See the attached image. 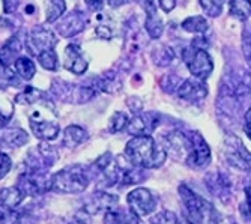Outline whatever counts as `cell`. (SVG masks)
Listing matches in <instances>:
<instances>
[{"mask_svg": "<svg viewBox=\"0 0 251 224\" xmlns=\"http://www.w3.org/2000/svg\"><path fill=\"white\" fill-rule=\"evenodd\" d=\"M176 94L180 100L190 101V102H199L208 97L209 89L204 80H199L196 77H190L182 80L176 89Z\"/></svg>", "mask_w": 251, "mask_h": 224, "instance_id": "4fadbf2b", "label": "cell"}, {"mask_svg": "<svg viewBox=\"0 0 251 224\" xmlns=\"http://www.w3.org/2000/svg\"><path fill=\"white\" fill-rule=\"evenodd\" d=\"M167 155H172L176 160H187L190 152V132L182 131H170L163 136V145Z\"/></svg>", "mask_w": 251, "mask_h": 224, "instance_id": "7c38bea8", "label": "cell"}, {"mask_svg": "<svg viewBox=\"0 0 251 224\" xmlns=\"http://www.w3.org/2000/svg\"><path fill=\"white\" fill-rule=\"evenodd\" d=\"M92 176L89 167L83 164H74L65 167L50 177V193L56 194H81L87 190Z\"/></svg>", "mask_w": 251, "mask_h": 224, "instance_id": "277c9868", "label": "cell"}, {"mask_svg": "<svg viewBox=\"0 0 251 224\" xmlns=\"http://www.w3.org/2000/svg\"><path fill=\"white\" fill-rule=\"evenodd\" d=\"M25 46H26V42H23V39L18 35L9 38L3 44V47L0 49V65L5 66V68L11 66L21 56V51Z\"/></svg>", "mask_w": 251, "mask_h": 224, "instance_id": "ffe728a7", "label": "cell"}, {"mask_svg": "<svg viewBox=\"0 0 251 224\" xmlns=\"http://www.w3.org/2000/svg\"><path fill=\"white\" fill-rule=\"evenodd\" d=\"M95 32H97V35H98L100 38H102V39H110V38H111V30H110L108 27H105V26H98V27L95 29Z\"/></svg>", "mask_w": 251, "mask_h": 224, "instance_id": "60d3db41", "label": "cell"}, {"mask_svg": "<svg viewBox=\"0 0 251 224\" xmlns=\"http://www.w3.org/2000/svg\"><path fill=\"white\" fill-rule=\"evenodd\" d=\"M104 224H146L142 217L135 215L131 209L115 206L104 214Z\"/></svg>", "mask_w": 251, "mask_h": 224, "instance_id": "44dd1931", "label": "cell"}, {"mask_svg": "<svg viewBox=\"0 0 251 224\" xmlns=\"http://www.w3.org/2000/svg\"><path fill=\"white\" fill-rule=\"evenodd\" d=\"M158 5L166 14L172 12L176 6V0H158Z\"/></svg>", "mask_w": 251, "mask_h": 224, "instance_id": "ab89813d", "label": "cell"}, {"mask_svg": "<svg viewBox=\"0 0 251 224\" xmlns=\"http://www.w3.org/2000/svg\"><path fill=\"white\" fill-rule=\"evenodd\" d=\"M25 200H26V197L20 193V190L15 185L0 190V206L18 209V206H21Z\"/></svg>", "mask_w": 251, "mask_h": 224, "instance_id": "603a6c76", "label": "cell"}, {"mask_svg": "<svg viewBox=\"0 0 251 224\" xmlns=\"http://www.w3.org/2000/svg\"><path fill=\"white\" fill-rule=\"evenodd\" d=\"M119 197L116 194L107 193L104 190H97L90 194L87 201L83 205V209H86L90 215H95L98 212H105L111 208L118 206Z\"/></svg>", "mask_w": 251, "mask_h": 224, "instance_id": "9a60e30c", "label": "cell"}, {"mask_svg": "<svg viewBox=\"0 0 251 224\" xmlns=\"http://www.w3.org/2000/svg\"><path fill=\"white\" fill-rule=\"evenodd\" d=\"M245 200L241 205L239 211L242 215H245L247 218H251V187H245Z\"/></svg>", "mask_w": 251, "mask_h": 224, "instance_id": "d590c367", "label": "cell"}, {"mask_svg": "<svg viewBox=\"0 0 251 224\" xmlns=\"http://www.w3.org/2000/svg\"><path fill=\"white\" fill-rule=\"evenodd\" d=\"M63 66L68 71L75 74V75H81L87 71L89 63H87L86 57L83 56L80 46H77V44H70V46L65 49Z\"/></svg>", "mask_w": 251, "mask_h": 224, "instance_id": "ac0fdd59", "label": "cell"}, {"mask_svg": "<svg viewBox=\"0 0 251 224\" xmlns=\"http://www.w3.org/2000/svg\"><path fill=\"white\" fill-rule=\"evenodd\" d=\"M36 108L29 110L27 118L33 136L42 142H51L60 134V125L57 122V113L51 100L44 98L35 104Z\"/></svg>", "mask_w": 251, "mask_h": 224, "instance_id": "7a4b0ae2", "label": "cell"}, {"mask_svg": "<svg viewBox=\"0 0 251 224\" xmlns=\"http://www.w3.org/2000/svg\"><path fill=\"white\" fill-rule=\"evenodd\" d=\"M177 191L185 206L187 220L191 224H221L223 218L209 200L193 191L185 184L179 185Z\"/></svg>", "mask_w": 251, "mask_h": 224, "instance_id": "3957f363", "label": "cell"}, {"mask_svg": "<svg viewBox=\"0 0 251 224\" xmlns=\"http://www.w3.org/2000/svg\"><path fill=\"white\" fill-rule=\"evenodd\" d=\"M212 152L199 131H190V152L185 163L196 170H203L211 164Z\"/></svg>", "mask_w": 251, "mask_h": 224, "instance_id": "9c48e42d", "label": "cell"}, {"mask_svg": "<svg viewBox=\"0 0 251 224\" xmlns=\"http://www.w3.org/2000/svg\"><path fill=\"white\" fill-rule=\"evenodd\" d=\"M128 209H131L135 215L142 218L152 215L158 206V197L145 187H137L126 194Z\"/></svg>", "mask_w": 251, "mask_h": 224, "instance_id": "30bf717a", "label": "cell"}, {"mask_svg": "<svg viewBox=\"0 0 251 224\" xmlns=\"http://www.w3.org/2000/svg\"><path fill=\"white\" fill-rule=\"evenodd\" d=\"M129 122V118L125 111H115V113L111 115V118L108 119V132L110 134H119L122 131L126 129V125Z\"/></svg>", "mask_w": 251, "mask_h": 224, "instance_id": "83f0119b", "label": "cell"}, {"mask_svg": "<svg viewBox=\"0 0 251 224\" xmlns=\"http://www.w3.org/2000/svg\"><path fill=\"white\" fill-rule=\"evenodd\" d=\"M44 98H47V94L42 92L41 89H36V87H26L25 91L21 94H18L15 97V102L17 104H21V105H32Z\"/></svg>", "mask_w": 251, "mask_h": 224, "instance_id": "4316f807", "label": "cell"}, {"mask_svg": "<svg viewBox=\"0 0 251 224\" xmlns=\"http://www.w3.org/2000/svg\"><path fill=\"white\" fill-rule=\"evenodd\" d=\"M182 60H184L191 77H196L199 80L206 81L214 73L212 56L206 49L197 46L196 42L182 51Z\"/></svg>", "mask_w": 251, "mask_h": 224, "instance_id": "5b68a950", "label": "cell"}, {"mask_svg": "<svg viewBox=\"0 0 251 224\" xmlns=\"http://www.w3.org/2000/svg\"><path fill=\"white\" fill-rule=\"evenodd\" d=\"M68 224H92V215H90L86 209L81 208L74 214L73 220Z\"/></svg>", "mask_w": 251, "mask_h": 224, "instance_id": "e575fe53", "label": "cell"}, {"mask_svg": "<svg viewBox=\"0 0 251 224\" xmlns=\"http://www.w3.org/2000/svg\"><path fill=\"white\" fill-rule=\"evenodd\" d=\"M126 105L129 107V110L132 111L134 115L137 113H142L143 111V101L139 97H131L126 100Z\"/></svg>", "mask_w": 251, "mask_h": 224, "instance_id": "8d00e7d4", "label": "cell"}, {"mask_svg": "<svg viewBox=\"0 0 251 224\" xmlns=\"http://www.w3.org/2000/svg\"><path fill=\"white\" fill-rule=\"evenodd\" d=\"M84 27H86L84 14L80 11H73L70 14L60 17L59 23L56 26V30L62 38H73L78 35L80 32H83Z\"/></svg>", "mask_w": 251, "mask_h": 224, "instance_id": "2e32d148", "label": "cell"}, {"mask_svg": "<svg viewBox=\"0 0 251 224\" xmlns=\"http://www.w3.org/2000/svg\"><path fill=\"white\" fill-rule=\"evenodd\" d=\"M53 94L63 101L81 104V102H87L92 100L98 94V91H97V87H92V86H77V84H70L63 81H54Z\"/></svg>", "mask_w": 251, "mask_h": 224, "instance_id": "8fae6325", "label": "cell"}, {"mask_svg": "<svg viewBox=\"0 0 251 224\" xmlns=\"http://www.w3.org/2000/svg\"><path fill=\"white\" fill-rule=\"evenodd\" d=\"M57 160H59L57 148L49 143H41L27 152L25 158V166L27 170L49 172L57 163Z\"/></svg>", "mask_w": 251, "mask_h": 224, "instance_id": "ba28073f", "label": "cell"}, {"mask_svg": "<svg viewBox=\"0 0 251 224\" xmlns=\"http://www.w3.org/2000/svg\"><path fill=\"white\" fill-rule=\"evenodd\" d=\"M244 131L247 134V137L251 140V105L248 107V110L245 111V116H244Z\"/></svg>", "mask_w": 251, "mask_h": 224, "instance_id": "f35d334b", "label": "cell"}, {"mask_svg": "<svg viewBox=\"0 0 251 224\" xmlns=\"http://www.w3.org/2000/svg\"><path fill=\"white\" fill-rule=\"evenodd\" d=\"M102 2H104V0H86L87 6L92 11H100L102 8Z\"/></svg>", "mask_w": 251, "mask_h": 224, "instance_id": "b9f144b4", "label": "cell"}, {"mask_svg": "<svg viewBox=\"0 0 251 224\" xmlns=\"http://www.w3.org/2000/svg\"><path fill=\"white\" fill-rule=\"evenodd\" d=\"M230 17L245 21L251 17V0H229Z\"/></svg>", "mask_w": 251, "mask_h": 224, "instance_id": "484cf974", "label": "cell"}, {"mask_svg": "<svg viewBox=\"0 0 251 224\" xmlns=\"http://www.w3.org/2000/svg\"><path fill=\"white\" fill-rule=\"evenodd\" d=\"M126 158L140 169H159L167 160V152L152 136H132L126 146Z\"/></svg>", "mask_w": 251, "mask_h": 224, "instance_id": "6da1fadb", "label": "cell"}, {"mask_svg": "<svg viewBox=\"0 0 251 224\" xmlns=\"http://www.w3.org/2000/svg\"><path fill=\"white\" fill-rule=\"evenodd\" d=\"M180 27L193 35H203L209 29V21L204 15H191L182 21Z\"/></svg>", "mask_w": 251, "mask_h": 224, "instance_id": "cb8c5ba5", "label": "cell"}, {"mask_svg": "<svg viewBox=\"0 0 251 224\" xmlns=\"http://www.w3.org/2000/svg\"><path fill=\"white\" fill-rule=\"evenodd\" d=\"M12 169V160H11V156L5 152L0 150V181L11 172Z\"/></svg>", "mask_w": 251, "mask_h": 224, "instance_id": "836d02e7", "label": "cell"}, {"mask_svg": "<svg viewBox=\"0 0 251 224\" xmlns=\"http://www.w3.org/2000/svg\"><path fill=\"white\" fill-rule=\"evenodd\" d=\"M223 156L230 167L251 173V152L235 134H226L223 139Z\"/></svg>", "mask_w": 251, "mask_h": 224, "instance_id": "8992f818", "label": "cell"}, {"mask_svg": "<svg viewBox=\"0 0 251 224\" xmlns=\"http://www.w3.org/2000/svg\"><path fill=\"white\" fill-rule=\"evenodd\" d=\"M50 177L49 172H35V170H25L17 177L15 187L26 199L38 197L45 193H50Z\"/></svg>", "mask_w": 251, "mask_h": 224, "instance_id": "52a82bcc", "label": "cell"}, {"mask_svg": "<svg viewBox=\"0 0 251 224\" xmlns=\"http://www.w3.org/2000/svg\"><path fill=\"white\" fill-rule=\"evenodd\" d=\"M151 224H191L187 218L180 220L173 211H159L151 218Z\"/></svg>", "mask_w": 251, "mask_h": 224, "instance_id": "4dcf8cb0", "label": "cell"}, {"mask_svg": "<svg viewBox=\"0 0 251 224\" xmlns=\"http://www.w3.org/2000/svg\"><path fill=\"white\" fill-rule=\"evenodd\" d=\"M27 215L18 209L0 206V224H25Z\"/></svg>", "mask_w": 251, "mask_h": 224, "instance_id": "f1b7e54d", "label": "cell"}, {"mask_svg": "<svg viewBox=\"0 0 251 224\" xmlns=\"http://www.w3.org/2000/svg\"><path fill=\"white\" fill-rule=\"evenodd\" d=\"M8 121H9V116H5V115H3V111H2V110H0V128H3V126H6Z\"/></svg>", "mask_w": 251, "mask_h": 224, "instance_id": "ee69618b", "label": "cell"}, {"mask_svg": "<svg viewBox=\"0 0 251 224\" xmlns=\"http://www.w3.org/2000/svg\"><path fill=\"white\" fill-rule=\"evenodd\" d=\"M105 2L108 3V6H111V8H119V6H122V5H125L128 0H105Z\"/></svg>", "mask_w": 251, "mask_h": 224, "instance_id": "7bdbcfd3", "label": "cell"}, {"mask_svg": "<svg viewBox=\"0 0 251 224\" xmlns=\"http://www.w3.org/2000/svg\"><path fill=\"white\" fill-rule=\"evenodd\" d=\"M226 2L227 0H199V5L203 9V12L206 14V17L215 18L223 14Z\"/></svg>", "mask_w": 251, "mask_h": 224, "instance_id": "f546056e", "label": "cell"}, {"mask_svg": "<svg viewBox=\"0 0 251 224\" xmlns=\"http://www.w3.org/2000/svg\"><path fill=\"white\" fill-rule=\"evenodd\" d=\"M89 139V134L80 125H70L63 129L62 145L68 149H75Z\"/></svg>", "mask_w": 251, "mask_h": 224, "instance_id": "7402d4cb", "label": "cell"}, {"mask_svg": "<svg viewBox=\"0 0 251 224\" xmlns=\"http://www.w3.org/2000/svg\"><path fill=\"white\" fill-rule=\"evenodd\" d=\"M38 62L41 66L47 71H57L59 68V59L54 50H45L38 54Z\"/></svg>", "mask_w": 251, "mask_h": 224, "instance_id": "1f68e13d", "label": "cell"}, {"mask_svg": "<svg viewBox=\"0 0 251 224\" xmlns=\"http://www.w3.org/2000/svg\"><path fill=\"white\" fill-rule=\"evenodd\" d=\"M57 42L59 39L50 29H45L44 26H36L30 30L26 46L33 54L38 56L45 50H53Z\"/></svg>", "mask_w": 251, "mask_h": 224, "instance_id": "5bb4252c", "label": "cell"}, {"mask_svg": "<svg viewBox=\"0 0 251 224\" xmlns=\"http://www.w3.org/2000/svg\"><path fill=\"white\" fill-rule=\"evenodd\" d=\"M14 68H15V73L23 78V80H32L36 74V65L35 62L27 57V56H20L15 62H14Z\"/></svg>", "mask_w": 251, "mask_h": 224, "instance_id": "d4e9b609", "label": "cell"}, {"mask_svg": "<svg viewBox=\"0 0 251 224\" xmlns=\"http://www.w3.org/2000/svg\"><path fill=\"white\" fill-rule=\"evenodd\" d=\"M29 134L23 128H0V148L17 149L29 143Z\"/></svg>", "mask_w": 251, "mask_h": 224, "instance_id": "d6986e66", "label": "cell"}, {"mask_svg": "<svg viewBox=\"0 0 251 224\" xmlns=\"http://www.w3.org/2000/svg\"><path fill=\"white\" fill-rule=\"evenodd\" d=\"M158 126V118L153 113H137L134 115L128 125H126V132L129 136H151V134L156 129Z\"/></svg>", "mask_w": 251, "mask_h": 224, "instance_id": "e0dca14e", "label": "cell"}, {"mask_svg": "<svg viewBox=\"0 0 251 224\" xmlns=\"http://www.w3.org/2000/svg\"><path fill=\"white\" fill-rule=\"evenodd\" d=\"M20 6V0H3L5 14H14Z\"/></svg>", "mask_w": 251, "mask_h": 224, "instance_id": "74e56055", "label": "cell"}, {"mask_svg": "<svg viewBox=\"0 0 251 224\" xmlns=\"http://www.w3.org/2000/svg\"><path fill=\"white\" fill-rule=\"evenodd\" d=\"M66 11V5L63 0H50L47 3V21L54 23Z\"/></svg>", "mask_w": 251, "mask_h": 224, "instance_id": "d6a6232c", "label": "cell"}]
</instances>
